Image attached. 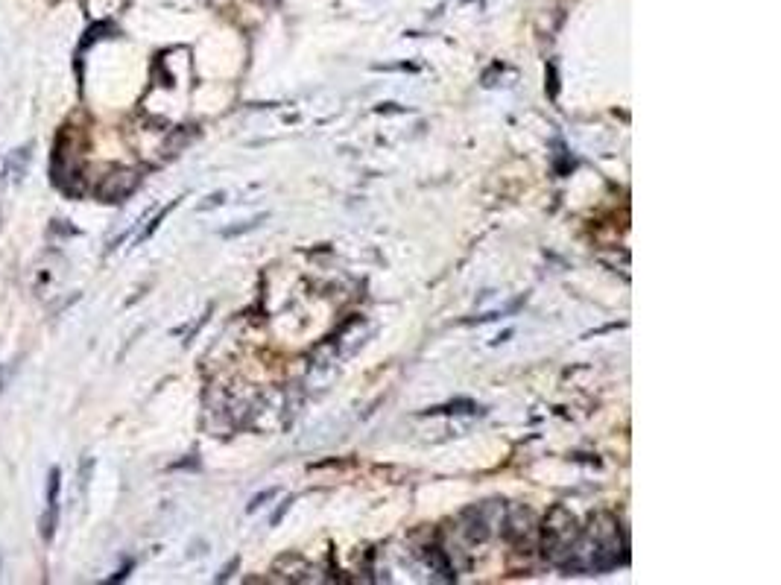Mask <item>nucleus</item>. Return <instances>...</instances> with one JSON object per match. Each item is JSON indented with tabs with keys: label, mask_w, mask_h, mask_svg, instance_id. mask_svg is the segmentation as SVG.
I'll return each instance as SVG.
<instances>
[{
	"label": "nucleus",
	"mask_w": 781,
	"mask_h": 585,
	"mask_svg": "<svg viewBox=\"0 0 781 585\" xmlns=\"http://www.w3.org/2000/svg\"><path fill=\"white\" fill-rule=\"evenodd\" d=\"M59 468H50V480H47V512H44V521H41V536L50 542L53 533H56V518H59Z\"/></svg>",
	"instance_id": "f257e3e1"
},
{
	"label": "nucleus",
	"mask_w": 781,
	"mask_h": 585,
	"mask_svg": "<svg viewBox=\"0 0 781 585\" xmlns=\"http://www.w3.org/2000/svg\"><path fill=\"white\" fill-rule=\"evenodd\" d=\"M273 495H275V489H270V492H267V495H258V498H255V501H252V507H249V512H255V509L261 507V504H264V501H270V498H273Z\"/></svg>",
	"instance_id": "f03ea898"
}]
</instances>
